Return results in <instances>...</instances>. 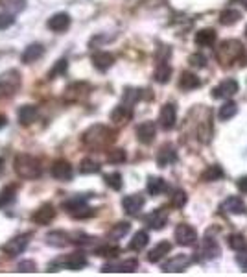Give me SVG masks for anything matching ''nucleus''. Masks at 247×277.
<instances>
[{"label": "nucleus", "mask_w": 247, "mask_h": 277, "mask_svg": "<svg viewBox=\"0 0 247 277\" xmlns=\"http://www.w3.org/2000/svg\"><path fill=\"white\" fill-rule=\"evenodd\" d=\"M238 113V106H236L234 102H230V100H227V102L219 108V113H218V117L221 120H230L234 115Z\"/></svg>", "instance_id": "nucleus-37"}, {"label": "nucleus", "mask_w": 247, "mask_h": 277, "mask_svg": "<svg viewBox=\"0 0 247 277\" xmlns=\"http://www.w3.org/2000/svg\"><path fill=\"white\" fill-rule=\"evenodd\" d=\"M87 198H89V196H76V198L69 200V202H65L63 207H65L67 211H69V215H70V213H74V211H78L80 207L87 205Z\"/></svg>", "instance_id": "nucleus-41"}, {"label": "nucleus", "mask_w": 247, "mask_h": 277, "mask_svg": "<svg viewBox=\"0 0 247 277\" xmlns=\"http://www.w3.org/2000/svg\"><path fill=\"white\" fill-rule=\"evenodd\" d=\"M17 270L21 273H34V271H37V264H35L34 260H21Z\"/></svg>", "instance_id": "nucleus-48"}, {"label": "nucleus", "mask_w": 247, "mask_h": 277, "mask_svg": "<svg viewBox=\"0 0 247 277\" xmlns=\"http://www.w3.org/2000/svg\"><path fill=\"white\" fill-rule=\"evenodd\" d=\"M15 193H17V189L15 187H6L4 189V191L0 193V207L12 204L13 200H15Z\"/></svg>", "instance_id": "nucleus-45"}, {"label": "nucleus", "mask_w": 247, "mask_h": 277, "mask_svg": "<svg viewBox=\"0 0 247 277\" xmlns=\"http://www.w3.org/2000/svg\"><path fill=\"white\" fill-rule=\"evenodd\" d=\"M46 26L56 32V34H61V32H67L70 26V15L69 13H56L52 17L48 19Z\"/></svg>", "instance_id": "nucleus-18"}, {"label": "nucleus", "mask_w": 247, "mask_h": 277, "mask_svg": "<svg viewBox=\"0 0 247 277\" xmlns=\"http://www.w3.org/2000/svg\"><path fill=\"white\" fill-rule=\"evenodd\" d=\"M140 90L138 89H131V87H127L126 90H124V97H122V100H124V106H127V108H131V106H135V104L140 100Z\"/></svg>", "instance_id": "nucleus-39"}, {"label": "nucleus", "mask_w": 247, "mask_h": 277, "mask_svg": "<svg viewBox=\"0 0 247 277\" xmlns=\"http://www.w3.org/2000/svg\"><path fill=\"white\" fill-rule=\"evenodd\" d=\"M177 161V152H175V148L172 144H164L161 146V150L157 152V164L164 168V166H170Z\"/></svg>", "instance_id": "nucleus-19"}, {"label": "nucleus", "mask_w": 247, "mask_h": 277, "mask_svg": "<svg viewBox=\"0 0 247 277\" xmlns=\"http://www.w3.org/2000/svg\"><path fill=\"white\" fill-rule=\"evenodd\" d=\"M37 115H39V111H37L35 106H23V108L19 109V122H21V126L34 124Z\"/></svg>", "instance_id": "nucleus-27"}, {"label": "nucleus", "mask_w": 247, "mask_h": 277, "mask_svg": "<svg viewBox=\"0 0 247 277\" xmlns=\"http://www.w3.org/2000/svg\"><path fill=\"white\" fill-rule=\"evenodd\" d=\"M216 57H218V61L227 67V65H232V63H240V65H247L245 59V50H243V45H241L240 41H223L221 45L218 46V50H216Z\"/></svg>", "instance_id": "nucleus-1"}, {"label": "nucleus", "mask_w": 247, "mask_h": 277, "mask_svg": "<svg viewBox=\"0 0 247 277\" xmlns=\"http://www.w3.org/2000/svg\"><path fill=\"white\" fill-rule=\"evenodd\" d=\"M129 229H131L129 222H118V224H115L113 229L109 231V238L111 240H118V238L126 237L127 233H129Z\"/></svg>", "instance_id": "nucleus-36"}, {"label": "nucleus", "mask_w": 247, "mask_h": 277, "mask_svg": "<svg viewBox=\"0 0 247 277\" xmlns=\"http://www.w3.org/2000/svg\"><path fill=\"white\" fill-rule=\"evenodd\" d=\"M219 209L227 213V215H241V213H245V204H243V200L240 196H229L227 200H223V204L219 205Z\"/></svg>", "instance_id": "nucleus-17"}, {"label": "nucleus", "mask_w": 247, "mask_h": 277, "mask_svg": "<svg viewBox=\"0 0 247 277\" xmlns=\"http://www.w3.org/2000/svg\"><path fill=\"white\" fill-rule=\"evenodd\" d=\"M21 87V74L19 70H6L0 74V98L12 97L15 90Z\"/></svg>", "instance_id": "nucleus-4"}, {"label": "nucleus", "mask_w": 247, "mask_h": 277, "mask_svg": "<svg viewBox=\"0 0 247 277\" xmlns=\"http://www.w3.org/2000/svg\"><path fill=\"white\" fill-rule=\"evenodd\" d=\"M173 238L179 246H184V248H190V246H195L197 244V231L194 227L188 226V224H179L173 231Z\"/></svg>", "instance_id": "nucleus-5"}, {"label": "nucleus", "mask_w": 247, "mask_h": 277, "mask_svg": "<svg viewBox=\"0 0 247 277\" xmlns=\"http://www.w3.org/2000/svg\"><path fill=\"white\" fill-rule=\"evenodd\" d=\"M170 76H172V67L168 65V63L161 61L157 65V70H155V81L157 83H168L170 81Z\"/></svg>", "instance_id": "nucleus-32"}, {"label": "nucleus", "mask_w": 247, "mask_h": 277, "mask_svg": "<svg viewBox=\"0 0 247 277\" xmlns=\"http://www.w3.org/2000/svg\"><path fill=\"white\" fill-rule=\"evenodd\" d=\"M54 218H56V209H54V205H50V204L41 205L39 209L32 215V220H34L35 224H39V226H46V224H50Z\"/></svg>", "instance_id": "nucleus-16"}, {"label": "nucleus", "mask_w": 247, "mask_h": 277, "mask_svg": "<svg viewBox=\"0 0 247 277\" xmlns=\"http://www.w3.org/2000/svg\"><path fill=\"white\" fill-rule=\"evenodd\" d=\"M238 93V81L232 78L223 79L221 83H218L212 89V98H219V100H227V98L234 97Z\"/></svg>", "instance_id": "nucleus-7"}, {"label": "nucleus", "mask_w": 247, "mask_h": 277, "mask_svg": "<svg viewBox=\"0 0 247 277\" xmlns=\"http://www.w3.org/2000/svg\"><path fill=\"white\" fill-rule=\"evenodd\" d=\"M236 262H238V264H240L243 270H247V253H245V251H240V255L236 257Z\"/></svg>", "instance_id": "nucleus-52"}, {"label": "nucleus", "mask_w": 247, "mask_h": 277, "mask_svg": "<svg viewBox=\"0 0 247 277\" xmlns=\"http://www.w3.org/2000/svg\"><path fill=\"white\" fill-rule=\"evenodd\" d=\"M43 54H45V46L41 45V43H34V45H28L26 48H24L21 59H23V63L30 65V63L37 61V59H39Z\"/></svg>", "instance_id": "nucleus-22"}, {"label": "nucleus", "mask_w": 247, "mask_h": 277, "mask_svg": "<svg viewBox=\"0 0 247 277\" xmlns=\"http://www.w3.org/2000/svg\"><path fill=\"white\" fill-rule=\"evenodd\" d=\"M219 253H221V249H219L218 242H216V240H210V238H205L199 251L195 253V257L192 260H212V259H218Z\"/></svg>", "instance_id": "nucleus-6"}, {"label": "nucleus", "mask_w": 247, "mask_h": 277, "mask_svg": "<svg viewBox=\"0 0 247 277\" xmlns=\"http://www.w3.org/2000/svg\"><path fill=\"white\" fill-rule=\"evenodd\" d=\"M201 85V81L197 79V76L192 72H183L181 74V78H179V87L183 90H194L197 89Z\"/></svg>", "instance_id": "nucleus-29"}, {"label": "nucleus", "mask_w": 247, "mask_h": 277, "mask_svg": "<svg viewBox=\"0 0 247 277\" xmlns=\"http://www.w3.org/2000/svg\"><path fill=\"white\" fill-rule=\"evenodd\" d=\"M192 262L188 255H173L172 259H168L164 264H162V271L164 273H179V271L186 270Z\"/></svg>", "instance_id": "nucleus-9"}, {"label": "nucleus", "mask_w": 247, "mask_h": 277, "mask_svg": "<svg viewBox=\"0 0 247 277\" xmlns=\"http://www.w3.org/2000/svg\"><path fill=\"white\" fill-rule=\"evenodd\" d=\"M138 268V260L137 259H126L122 262H109L102 268L104 273H109V271H118V273H131V271H137Z\"/></svg>", "instance_id": "nucleus-14"}, {"label": "nucleus", "mask_w": 247, "mask_h": 277, "mask_svg": "<svg viewBox=\"0 0 247 277\" xmlns=\"http://www.w3.org/2000/svg\"><path fill=\"white\" fill-rule=\"evenodd\" d=\"M144 222H146V226L150 227V229H155V231H159V229H162V227L166 226L168 213H166V211H162V209H155V211H151L150 215H146Z\"/></svg>", "instance_id": "nucleus-15"}, {"label": "nucleus", "mask_w": 247, "mask_h": 277, "mask_svg": "<svg viewBox=\"0 0 247 277\" xmlns=\"http://www.w3.org/2000/svg\"><path fill=\"white\" fill-rule=\"evenodd\" d=\"M52 177L58 181H70L72 179V175H74V170L70 166L69 161H65V159H59V161H54L52 168Z\"/></svg>", "instance_id": "nucleus-10"}, {"label": "nucleus", "mask_w": 247, "mask_h": 277, "mask_svg": "<svg viewBox=\"0 0 247 277\" xmlns=\"http://www.w3.org/2000/svg\"><path fill=\"white\" fill-rule=\"evenodd\" d=\"M13 170H15L17 175H21L23 179H37V177H41V174H43L41 163L34 155H30V153H19V155H15Z\"/></svg>", "instance_id": "nucleus-2"}, {"label": "nucleus", "mask_w": 247, "mask_h": 277, "mask_svg": "<svg viewBox=\"0 0 247 277\" xmlns=\"http://www.w3.org/2000/svg\"><path fill=\"white\" fill-rule=\"evenodd\" d=\"M118 253H120V246H116V244H104L96 249V255L107 257V259H115Z\"/></svg>", "instance_id": "nucleus-38"}, {"label": "nucleus", "mask_w": 247, "mask_h": 277, "mask_svg": "<svg viewBox=\"0 0 247 277\" xmlns=\"http://www.w3.org/2000/svg\"><path fill=\"white\" fill-rule=\"evenodd\" d=\"M223 177V168L218 166V164H212V166H208L205 172L201 174V179L205 183H210V181H218Z\"/></svg>", "instance_id": "nucleus-34"}, {"label": "nucleus", "mask_w": 247, "mask_h": 277, "mask_svg": "<svg viewBox=\"0 0 247 277\" xmlns=\"http://www.w3.org/2000/svg\"><path fill=\"white\" fill-rule=\"evenodd\" d=\"M107 161L111 164H120L126 161V152L122 150V148H115V150H111L107 152Z\"/></svg>", "instance_id": "nucleus-44"}, {"label": "nucleus", "mask_w": 247, "mask_h": 277, "mask_svg": "<svg viewBox=\"0 0 247 277\" xmlns=\"http://www.w3.org/2000/svg\"><path fill=\"white\" fill-rule=\"evenodd\" d=\"M46 244L54 248H65L67 244H70V237L65 231H50L46 235Z\"/></svg>", "instance_id": "nucleus-26"}, {"label": "nucleus", "mask_w": 247, "mask_h": 277, "mask_svg": "<svg viewBox=\"0 0 247 277\" xmlns=\"http://www.w3.org/2000/svg\"><path fill=\"white\" fill-rule=\"evenodd\" d=\"M67 68H69V61H67V59H59V61H56L52 70L48 72V79H54V78H58V76H61V74H65L67 72Z\"/></svg>", "instance_id": "nucleus-43"}, {"label": "nucleus", "mask_w": 247, "mask_h": 277, "mask_svg": "<svg viewBox=\"0 0 247 277\" xmlns=\"http://www.w3.org/2000/svg\"><path fill=\"white\" fill-rule=\"evenodd\" d=\"M89 90H91V85L85 83V81H78V83H72L69 89L65 90V98H69V100H78V98L85 97Z\"/></svg>", "instance_id": "nucleus-24"}, {"label": "nucleus", "mask_w": 247, "mask_h": 277, "mask_svg": "<svg viewBox=\"0 0 247 277\" xmlns=\"http://www.w3.org/2000/svg\"><path fill=\"white\" fill-rule=\"evenodd\" d=\"M232 2H240L241 6H243V8L247 10V0H232Z\"/></svg>", "instance_id": "nucleus-54"}, {"label": "nucleus", "mask_w": 247, "mask_h": 277, "mask_svg": "<svg viewBox=\"0 0 247 277\" xmlns=\"http://www.w3.org/2000/svg\"><path fill=\"white\" fill-rule=\"evenodd\" d=\"M188 63L190 67L194 68H205L207 67V57L203 56V54H199V52H195V54H192V56L188 57Z\"/></svg>", "instance_id": "nucleus-47"}, {"label": "nucleus", "mask_w": 247, "mask_h": 277, "mask_svg": "<svg viewBox=\"0 0 247 277\" xmlns=\"http://www.w3.org/2000/svg\"><path fill=\"white\" fill-rule=\"evenodd\" d=\"M170 251H172V244L168 242V240H162V242L157 244L155 248L148 253V260H150V262H159V260H161L162 257H166Z\"/></svg>", "instance_id": "nucleus-25"}, {"label": "nucleus", "mask_w": 247, "mask_h": 277, "mask_svg": "<svg viewBox=\"0 0 247 277\" xmlns=\"http://www.w3.org/2000/svg\"><path fill=\"white\" fill-rule=\"evenodd\" d=\"M6 122H8V119H6V117H4V115H0V130H2V128H4V126H6Z\"/></svg>", "instance_id": "nucleus-53"}, {"label": "nucleus", "mask_w": 247, "mask_h": 277, "mask_svg": "<svg viewBox=\"0 0 247 277\" xmlns=\"http://www.w3.org/2000/svg\"><path fill=\"white\" fill-rule=\"evenodd\" d=\"M115 133L107 128V126L104 124H94L91 126L89 130L83 133V137H81V142L85 144V146L89 148H104L107 146L113 139H115Z\"/></svg>", "instance_id": "nucleus-3"}, {"label": "nucleus", "mask_w": 247, "mask_h": 277, "mask_svg": "<svg viewBox=\"0 0 247 277\" xmlns=\"http://www.w3.org/2000/svg\"><path fill=\"white\" fill-rule=\"evenodd\" d=\"M70 216H74V218H78V220H83V218L94 216V209H91V207H87V205H83V207H80L78 211H74V213H70Z\"/></svg>", "instance_id": "nucleus-49"}, {"label": "nucleus", "mask_w": 247, "mask_h": 277, "mask_svg": "<svg viewBox=\"0 0 247 277\" xmlns=\"http://www.w3.org/2000/svg\"><path fill=\"white\" fill-rule=\"evenodd\" d=\"M186 200H188L186 198V193L179 189V191H175L172 196V207H175V209H183L184 205H186Z\"/></svg>", "instance_id": "nucleus-46"}, {"label": "nucleus", "mask_w": 247, "mask_h": 277, "mask_svg": "<svg viewBox=\"0 0 247 277\" xmlns=\"http://www.w3.org/2000/svg\"><path fill=\"white\" fill-rule=\"evenodd\" d=\"M177 122V109L173 104H164L159 113V124H161L162 130H172L173 126Z\"/></svg>", "instance_id": "nucleus-11"}, {"label": "nucleus", "mask_w": 247, "mask_h": 277, "mask_svg": "<svg viewBox=\"0 0 247 277\" xmlns=\"http://www.w3.org/2000/svg\"><path fill=\"white\" fill-rule=\"evenodd\" d=\"M245 37H247V28H245Z\"/></svg>", "instance_id": "nucleus-55"}, {"label": "nucleus", "mask_w": 247, "mask_h": 277, "mask_svg": "<svg viewBox=\"0 0 247 277\" xmlns=\"http://www.w3.org/2000/svg\"><path fill=\"white\" fill-rule=\"evenodd\" d=\"M148 193L151 194V196H159V194L166 193L168 191V183L162 177H150L148 179Z\"/></svg>", "instance_id": "nucleus-30"}, {"label": "nucleus", "mask_w": 247, "mask_h": 277, "mask_svg": "<svg viewBox=\"0 0 247 277\" xmlns=\"http://www.w3.org/2000/svg\"><path fill=\"white\" fill-rule=\"evenodd\" d=\"M229 248L234 249V251H247V240L241 233H232L229 237Z\"/></svg>", "instance_id": "nucleus-33"}, {"label": "nucleus", "mask_w": 247, "mask_h": 277, "mask_svg": "<svg viewBox=\"0 0 247 277\" xmlns=\"http://www.w3.org/2000/svg\"><path fill=\"white\" fill-rule=\"evenodd\" d=\"M131 117H133L131 108H127L124 104H122V106H116V108L113 109V113H111V120L116 122V124H126Z\"/></svg>", "instance_id": "nucleus-28"}, {"label": "nucleus", "mask_w": 247, "mask_h": 277, "mask_svg": "<svg viewBox=\"0 0 247 277\" xmlns=\"http://www.w3.org/2000/svg\"><path fill=\"white\" fill-rule=\"evenodd\" d=\"M240 19L241 15L238 10H225V12L219 13V23L223 24V26H232V24H236Z\"/></svg>", "instance_id": "nucleus-35"}, {"label": "nucleus", "mask_w": 247, "mask_h": 277, "mask_svg": "<svg viewBox=\"0 0 247 277\" xmlns=\"http://www.w3.org/2000/svg\"><path fill=\"white\" fill-rule=\"evenodd\" d=\"M56 264L61 268H67V270H74V271H78V270H83L87 266V257L83 253H70V255H67L65 259H61V260H58Z\"/></svg>", "instance_id": "nucleus-13"}, {"label": "nucleus", "mask_w": 247, "mask_h": 277, "mask_svg": "<svg viewBox=\"0 0 247 277\" xmlns=\"http://www.w3.org/2000/svg\"><path fill=\"white\" fill-rule=\"evenodd\" d=\"M13 23H15V17H13V15H10V13H0V30L10 28Z\"/></svg>", "instance_id": "nucleus-50"}, {"label": "nucleus", "mask_w": 247, "mask_h": 277, "mask_svg": "<svg viewBox=\"0 0 247 277\" xmlns=\"http://www.w3.org/2000/svg\"><path fill=\"white\" fill-rule=\"evenodd\" d=\"M194 41H195V45L203 46V48L212 46L214 43H216V32H214L212 28H203L194 35Z\"/></svg>", "instance_id": "nucleus-23"}, {"label": "nucleus", "mask_w": 247, "mask_h": 277, "mask_svg": "<svg viewBox=\"0 0 247 277\" xmlns=\"http://www.w3.org/2000/svg\"><path fill=\"white\" fill-rule=\"evenodd\" d=\"M104 179H105V183H107V187H111L113 191H120L122 185H124L120 172H111V174H105Z\"/></svg>", "instance_id": "nucleus-40"}, {"label": "nucleus", "mask_w": 247, "mask_h": 277, "mask_svg": "<svg viewBox=\"0 0 247 277\" xmlns=\"http://www.w3.org/2000/svg\"><path fill=\"white\" fill-rule=\"evenodd\" d=\"M148 240H150V235L146 231L135 233L131 238V242H129V249H131V251H142V249L148 246Z\"/></svg>", "instance_id": "nucleus-31"}, {"label": "nucleus", "mask_w": 247, "mask_h": 277, "mask_svg": "<svg viewBox=\"0 0 247 277\" xmlns=\"http://www.w3.org/2000/svg\"><path fill=\"white\" fill-rule=\"evenodd\" d=\"M113 63H115V56L109 54V52H94V54H92V65H94V68H98L100 72L109 70V68L113 67Z\"/></svg>", "instance_id": "nucleus-20"}, {"label": "nucleus", "mask_w": 247, "mask_h": 277, "mask_svg": "<svg viewBox=\"0 0 247 277\" xmlns=\"http://www.w3.org/2000/svg\"><path fill=\"white\" fill-rule=\"evenodd\" d=\"M30 238H32V235L30 233H24V235H19V237L12 238L10 242L4 246V253L10 255V257H15V255H21L24 251V249L28 248L30 244Z\"/></svg>", "instance_id": "nucleus-8"}, {"label": "nucleus", "mask_w": 247, "mask_h": 277, "mask_svg": "<svg viewBox=\"0 0 247 277\" xmlns=\"http://www.w3.org/2000/svg\"><path fill=\"white\" fill-rule=\"evenodd\" d=\"M236 187H238V191H240V193H245L247 194V175H241L240 179L236 181Z\"/></svg>", "instance_id": "nucleus-51"}, {"label": "nucleus", "mask_w": 247, "mask_h": 277, "mask_svg": "<svg viewBox=\"0 0 247 277\" xmlns=\"http://www.w3.org/2000/svg\"><path fill=\"white\" fill-rule=\"evenodd\" d=\"M80 172L81 174H96L100 172V164L94 159H83L80 163Z\"/></svg>", "instance_id": "nucleus-42"}, {"label": "nucleus", "mask_w": 247, "mask_h": 277, "mask_svg": "<svg viewBox=\"0 0 247 277\" xmlns=\"http://www.w3.org/2000/svg\"><path fill=\"white\" fill-rule=\"evenodd\" d=\"M157 135V128L153 122H142V124L137 128V139L142 144H151L153 139Z\"/></svg>", "instance_id": "nucleus-21"}, {"label": "nucleus", "mask_w": 247, "mask_h": 277, "mask_svg": "<svg viewBox=\"0 0 247 277\" xmlns=\"http://www.w3.org/2000/svg\"><path fill=\"white\" fill-rule=\"evenodd\" d=\"M144 204H146V200L140 194H129V196L122 200V209L126 211L129 216H137L142 211Z\"/></svg>", "instance_id": "nucleus-12"}]
</instances>
